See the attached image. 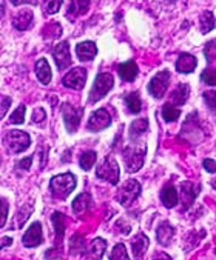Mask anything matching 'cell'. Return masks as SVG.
<instances>
[{"label": "cell", "instance_id": "1", "mask_svg": "<svg viewBox=\"0 0 216 260\" xmlns=\"http://www.w3.org/2000/svg\"><path fill=\"white\" fill-rule=\"evenodd\" d=\"M51 192L54 199H59V200H65L76 188V176L71 173H65L61 176H56L51 179L49 183Z\"/></svg>", "mask_w": 216, "mask_h": 260}, {"label": "cell", "instance_id": "2", "mask_svg": "<svg viewBox=\"0 0 216 260\" xmlns=\"http://www.w3.org/2000/svg\"><path fill=\"white\" fill-rule=\"evenodd\" d=\"M145 146L142 145H128L124 149V164L128 173H136L142 168L144 165V157H145Z\"/></svg>", "mask_w": 216, "mask_h": 260}, {"label": "cell", "instance_id": "3", "mask_svg": "<svg viewBox=\"0 0 216 260\" xmlns=\"http://www.w3.org/2000/svg\"><path fill=\"white\" fill-rule=\"evenodd\" d=\"M113 85H115V79H113L112 74L100 73L96 77V82H94L93 89L90 92V102L94 103V102H99L100 99H103L105 94L113 88Z\"/></svg>", "mask_w": 216, "mask_h": 260}, {"label": "cell", "instance_id": "4", "mask_svg": "<svg viewBox=\"0 0 216 260\" xmlns=\"http://www.w3.org/2000/svg\"><path fill=\"white\" fill-rule=\"evenodd\" d=\"M96 176L105 182H110L112 185H116L119 182V165L113 157H106L99 168L96 170Z\"/></svg>", "mask_w": 216, "mask_h": 260}, {"label": "cell", "instance_id": "5", "mask_svg": "<svg viewBox=\"0 0 216 260\" xmlns=\"http://www.w3.org/2000/svg\"><path fill=\"white\" fill-rule=\"evenodd\" d=\"M5 143H7V146H8V149L11 152L17 154V152L25 151L30 146L31 140H30V136L26 133L19 131V129H13L5 136Z\"/></svg>", "mask_w": 216, "mask_h": 260}, {"label": "cell", "instance_id": "6", "mask_svg": "<svg viewBox=\"0 0 216 260\" xmlns=\"http://www.w3.org/2000/svg\"><path fill=\"white\" fill-rule=\"evenodd\" d=\"M141 192V185L138 180H127L118 191V202L124 206L131 205Z\"/></svg>", "mask_w": 216, "mask_h": 260}, {"label": "cell", "instance_id": "7", "mask_svg": "<svg viewBox=\"0 0 216 260\" xmlns=\"http://www.w3.org/2000/svg\"><path fill=\"white\" fill-rule=\"evenodd\" d=\"M169 83H170V73L169 71H160L157 73L148 83V92L156 97V99H160L162 95L166 94L167 88H169Z\"/></svg>", "mask_w": 216, "mask_h": 260}, {"label": "cell", "instance_id": "8", "mask_svg": "<svg viewBox=\"0 0 216 260\" xmlns=\"http://www.w3.org/2000/svg\"><path fill=\"white\" fill-rule=\"evenodd\" d=\"M82 116H84V108H77V107L68 105V103H65L62 107V117L70 133H74L79 128Z\"/></svg>", "mask_w": 216, "mask_h": 260}, {"label": "cell", "instance_id": "9", "mask_svg": "<svg viewBox=\"0 0 216 260\" xmlns=\"http://www.w3.org/2000/svg\"><path fill=\"white\" fill-rule=\"evenodd\" d=\"M110 125H112V116L108 114L106 110L100 108V110H97L96 113H93L90 116L87 128L90 131H102V129L108 128Z\"/></svg>", "mask_w": 216, "mask_h": 260}, {"label": "cell", "instance_id": "10", "mask_svg": "<svg viewBox=\"0 0 216 260\" xmlns=\"http://www.w3.org/2000/svg\"><path fill=\"white\" fill-rule=\"evenodd\" d=\"M85 82H87V71L84 68H74L70 73H67L65 77L62 79L64 86L71 89H82L85 86Z\"/></svg>", "mask_w": 216, "mask_h": 260}, {"label": "cell", "instance_id": "11", "mask_svg": "<svg viewBox=\"0 0 216 260\" xmlns=\"http://www.w3.org/2000/svg\"><path fill=\"white\" fill-rule=\"evenodd\" d=\"M52 57L56 60V65L59 70H67L71 65V56H70V46L68 42H61L59 45L54 46Z\"/></svg>", "mask_w": 216, "mask_h": 260}, {"label": "cell", "instance_id": "12", "mask_svg": "<svg viewBox=\"0 0 216 260\" xmlns=\"http://www.w3.org/2000/svg\"><path fill=\"white\" fill-rule=\"evenodd\" d=\"M43 240V236H42V225L39 222H34L28 230L26 233L23 234V245L26 248H34V246H39Z\"/></svg>", "mask_w": 216, "mask_h": 260}, {"label": "cell", "instance_id": "13", "mask_svg": "<svg viewBox=\"0 0 216 260\" xmlns=\"http://www.w3.org/2000/svg\"><path fill=\"white\" fill-rule=\"evenodd\" d=\"M76 54L82 62H90L96 57L97 54V48L96 43L93 42H82L76 46Z\"/></svg>", "mask_w": 216, "mask_h": 260}, {"label": "cell", "instance_id": "14", "mask_svg": "<svg viewBox=\"0 0 216 260\" xmlns=\"http://www.w3.org/2000/svg\"><path fill=\"white\" fill-rule=\"evenodd\" d=\"M173 236H175V228H173L169 222H162V223L157 226L156 239H157V242H159L162 246L170 245L172 240H173Z\"/></svg>", "mask_w": 216, "mask_h": 260}, {"label": "cell", "instance_id": "15", "mask_svg": "<svg viewBox=\"0 0 216 260\" xmlns=\"http://www.w3.org/2000/svg\"><path fill=\"white\" fill-rule=\"evenodd\" d=\"M148 248V239L145 234H138L133 242H131V249H133V255L136 260H145V252Z\"/></svg>", "mask_w": 216, "mask_h": 260}, {"label": "cell", "instance_id": "16", "mask_svg": "<svg viewBox=\"0 0 216 260\" xmlns=\"http://www.w3.org/2000/svg\"><path fill=\"white\" fill-rule=\"evenodd\" d=\"M33 20H34V16L30 10H22L20 13H17L13 19V25L16 29L19 31H25L28 29L31 25H33Z\"/></svg>", "mask_w": 216, "mask_h": 260}, {"label": "cell", "instance_id": "17", "mask_svg": "<svg viewBox=\"0 0 216 260\" xmlns=\"http://www.w3.org/2000/svg\"><path fill=\"white\" fill-rule=\"evenodd\" d=\"M138 71H139L138 70V65L133 60L125 62V63H122V65L118 67V73H119V76H121V79L124 82H133L136 79V76H138Z\"/></svg>", "mask_w": 216, "mask_h": 260}, {"label": "cell", "instance_id": "18", "mask_svg": "<svg viewBox=\"0 0 216 260\" xmlns=\"http://www.w3.org/2000/svg\"><path fill=\"white\" fill-rule=\"evenodd\" d=\"M196 57H193L192 54H187V53H184V54H181L179 56V59L176 60V70L179 71V73H184V74H188V73H192L195 68H196Z\"/></svg>", "mask_w": 216, "mask_h": 260}, {"label": "cell", "instance_id": "19", "mask_svg": "<svg viewBox=\"0 0 216 260\" xmlns=\"http://www.w3.org/2000/svg\"><path fill=\"white\" fill-rule=\"evenodd\" d=\"M36 76L39 79L40 83L48 85L51 82V68L48 65V62L45 59H39L36 63Z\"/></svg>", "mask_w": 216, "mask_h": 260}, {"label": "cell", "instance_id": "20", "mask_svg": "<svg viewBox=\"0 0 216 260\" xmlns=\"http://www.w3.org/2000/svg\"><path fill=\"white\" fill-rule=\"evenodd\" d=\"M181 192H182V200H184V208L192 206V203L195 202L196 196H198V188H195L193 183L190 182H184L181 185Z\"/></svg>", "mask_w": 216, "mask_h": 260}, {"label": "cell", "instance_id": "21", "mask_svg": "<svg viewBox=\"0 0 216 260\" xmlns=\"http://www.w3.org/2000/svg\"><path fill=\"white\" fill-rule=\"evenodd\" d=\"M160 200H162V203H164L167 208L176 206L178 205V200H179L176 189L172 185H167L164 189H162V192H160Z\"/></svg>", "mask_w": 216, "mask_h": 260}, {"label": "cell", "instance_id": "22", "mask_svg": "<svg viewBox=\"0 0 216 260\" xmlns=\"http://www.w3.org/2000/svg\"><path fill=\"white\" fill-rule=\"evenodd\" d=\"M90 7V0H71L67 16L68 17H77L80 14H84Z\"/></svg>", "mask_w": 216, "mask_h": 260}, {"label": "cell", "instance_id": "23", "mask_svg": "<svg viewBox=\"0 0 216 260\" xmlns=\"http://www.w3.org/2000/svg\"><path fill=\"white\" fill-rule=\"evenodd\" d=\"M91 205V196L88 192H84V194H79L74 200H73V211L76 214H80V213H85Z\"/></svg>", "mask_w": 216, "mask_h": 260}, {"label": "cell", "instance_id": "24", "mask_svg": "<svg viewBox=\"0 0 216 260\" xmlns=\"http://www.w3.org/2000/svg\"><path fill=\"white\" fill-rule=\"evenodd\" d=\"M188 94H190L188 85L181 83V85H178L176 89L173 91V94H172V102L175 103V105H179V107H181V105H184V103L187 102Z\"/></svg>", "mask_w": 216, "mask_h": 260}, {"label": "cell", "instance_id": "25", "mask_svg": "<svg viewBox=\"0 0 216 260\" xmlns=\"http://www.w3.org/2000/svg\"><path fill=\"white\" fill-rule=\"evenodd\" d=\"M124 102H125V107H127V110H128L130 113H133V114L141 113V110H142V103H141V97H139L138 92L127 94L125 99H124Z\"/></svg>", "mask_w": 216, "mask_h": 260}, {"label": "cell", "instance_id": "26", "mask_svg": "<svg viewBox=\"0 0 216 260\" xmlns=\"http://www.w3.org/2000/svg\"><path fill=\"white\" fill-rule=\"evenodd\" d=\"M52 225H54V230H56V243L61 245L62 243V239H64V231H65V219H64V214L54 213L52 214Z\"/></svg>", "mask_w": 216, "mask_h": 260}, {"label": "cell", "instance_id": "27", "mask_svg": "<svg viewBox=\"0 0 216 260\" xmlns=\"http://www.w3.org/2000/svg\"><path fill=\"white\" fill-rule=\"evenodd\" d=\"M105 249H106V242L103 239H94L90 245V252L93 254V258L96 260H100L105 254Z\"/></svg>", "mask_w": 216, "mask_h": 260}, {"label": "cell", "instance_id": "28", "mask_svg": "<svg viewBox=\"0 0 216 260\" xmlns=\"http://www.w3.org/2000/svg\"><path fill=\"white\" fill-rule=\"evenodd\" d=\"M199 23H201V31L204 32V34H207V32H210L213 28H214V16H213V13L211 11H205V13H202V16H201V19H199Z\"/></svg>", "mask_w": 216, "mask_h": 260}, {"label": "cell", "instance_id": "29", "mask_svg": "<svg viewBox=\"0 0 216 260\" xmlns=\"http://www.w3.org/2000/svg\"><path fill=\"white\" fill-rule=\"evenodd\" d=\"M31 213H33V205L31 203H28V205H23L20 210H19V213H17V216H16V228H22L23 226V223L28 220V217L31 216Z\"/></svg>", "mask_w": 216, "mask_h": 260}, {"label": "cell", "instance_id": "30", "mask_svg": "<svg viewBox=\"0 0 216 260\" xmlns=\"http://www.w3.org/2000/svg\"><path fill=\"white\" fill-rule=\"evenodd\" d=\"M147 129H148V120L147 119H138L130 125V136L138 137V136L144 134Z\"/></svg>", "mask_w": 216, "mask_h": 260}, {"label": "cell", "instance_id": "31", "mask_svg": "<svg viewBox=\"0 0 216 260\" xmlns=\"http://www.w3.org/2000/svg\"><path fill=\"white\" fill-rule=\"evenodd\" d=\"M96 159H97V154L94 151H87L82 154V157H80V168L85 170V171H90L93 168V165L96 164Z\"/></svg>", "mask_w": 216, "mask_h": 260}, {"label": "cell", "instance_id": "32", "mask_svg": "<svg viewBox=\"0 0 216 260\" xmlns=\"http://www.w3.org/2000/svg\"><path fill=\"white\" fill-rule=\"evenodd\" d=\"M179 116H181V111L175 108L173 105H170V103H167V105H164V108H162V117H164L166 122H175L176 119H179Z\"/></svg>", "mask_w": 216, "mask_h": 260}, {"label": "cell", "instance_id": "33", "mask_svg": "<svg viewBox=\"0 0 216 260\" xmlns=\"http://www.w3.org/2000/svg\"><path fill=\"white\" fill-rule=\"evenodd\" d=\"M64 4V0H43L42 8L45 14H56Z\"/></svg>", "mask_w": 216, "mask_h": 260}, {"label": "cell", "instance_id": "34", "mask_svg": "<svg viewBox=\"0 0 216 260\" xmlns=\"http://www.w3.org/2000/svg\"><path fill=\"white\" fill-rule=\"evenodd\" d=\"M110 260H130L128 254H127V249H125V245L124 243H118L115 245L112 254H110Z\"/></svg>", "mask_w": 216, "mask_h": 260}, {"label": "cell", "instance_id": "35", "mask_svg": "<svg viewBox=\"0 0 216 260\" xmlns=\"http://www.w3.org/2000/svg\"><path fill=\"white\" fill-rule=\"evenodd\" d=\"M204 100L207 103L208 110L216 116V91H207V92H204Z\"/></svg>", "mask_w": 216, "mask_h": 260}, {"label": "cell", "instance_id": "36", "mask_svg": "<svg viewBox=\"0 0 216 260\" xmlns=\"http://www.w3.org/2000/svg\"><path fill=\"white\" fill-rule=\"evenodd\" d=\"M25 111L26 108L23 105H20L11 116H10V122L14 123V125H19V123H23V119H25Z\"/></svg>", "mask_w": 216, "mask_h": 260}, {"label": "cell", "instance_id": "37", "mask_svg": "<svg viewBox=\"0 0 216 260\" xmlns=\"http://www.w3.org/2000/svg\"><path fill=\"white\" fill-rule=\"evenodd\" d=\"M201 80H202L204 83H207V85L214 86V85H216V70H211V68L205 70V71L201 74Z\"/></svg>", "mask_w": 216, "mask_h": 260}, {"label": "cell", "instance_id": "38", "mask_svg": "<svg viewBox=\"0 0 216 260\" xmlns=\"http://www.w3.org/2000/svg\"><path fill=\"white\" fill-rule=\"evenodd\" d=\"M7 219H8V202L7 199H2V220H0V226H5L7 223Z\"/></svg>", "mask_w": 216, "mask_h": 260}, {"label": "cell", "instance_id": "39", "mask_svg": "<svg viewBox=\"0 0 216 260\" xmlns=\"http://www.w3.org/2000/svg\"><path fill=\"white\" fill-rule=\"evenodd\" d=\"M45 117H46V114H45V110L43 108H36L34 110V113H33V122L40 123V122H43Z\"/></svg>", "mask_w": 216, "mask_h": 260}, {"label": "cell", "instance_id": "40", "mask_svg": "<svg viewBox=\"0 0 216 260\" xmlns=\"http://www.w3.org/2000/svg\"><path fill=\"white\" fill-rule=\"evenodd\" d=\"M204 168L207 173H216V162L211 159H205L204 160Z\"/></svg>", "mask_w": 216, "mask_h": 260}, {"label": "cell", "instance_id": "41", "mask_svg": "<svg viewBox=\"0 0 216 260\" xmlns=\"http://www.w3.org/2000/svg\"><path fill=\"white\" fill-rule=\"evenodd\" d=\"M31 164H33V157L30 155V157H25L23 160L17 162V167L19 168H23V170H30L31 168Z\"/></svg>", "mask_w": 216, "mask_h": 260}, {"label": "cell", "instance_id": "42", "mask_svg": "<svg viewBox=\"0 0 216 260\" xmlns=\"http://www.w3.org/2000/svg\"><path fill=\"white\" fill-rule=\"evenodd\" d=\"M10 105H11V99L7 97V95H2V117H5L7 110H8Z\"/></svg>", "mask_w": 216, "mask_h": 260}, {"label": "cell", "instance_id": "43", "mask_svg": "<svg viewBox=\"0 0 216 260\" xmlns=\"http://www.w3.org/2000/svg\"><path fill=\"white\" fill-rule=\"evenodd\" d=\"M11 4L14 7H19V5H25V4H30V5H36L37 0H11Z\"/></svg>", "mask_w": 216, "mask_h": 260}, {"label": "cell", "instance_id": "44", "mask_svg": "<svg viewBox=\"0 0 216 260\" xmlns=\"http://www.w3.org/2000/svg\"><path fill=\"white\" fill-rule=\"evenodd\" d=\"M153 260H172V258H170V255L166 254V252H156L154 257H153Z\"/></svg>", "mask_w": 216, "mask_h": 260}, {"label": "cell", "instance_id": "45", "mask_svg": "<svg viewBox=\"0 0 216 260\" xmlns=\"http://www.w3.org/2000/svg\"><path fill=\"white\" fill-rule=\"evenodd\" d=\"M11 242H13V239H8V237H4V239H2V248H5V246H8V245H11Z\"/></svg>", "mask_w": 216, "mask_h": 260}, {"label": "cell", "instance_id": "46", "mask_svg": "<svg viewBox=\"0 0 216 260\" xmlns=\"http://www.w3.org/2000/svg\"><path fill=\"white\" fill-rule=\"evenodd\" d=\"M211 186H213V188L216 189V179H213V182H211Z\"/></svg>", "mask_w": 216, "mask_h": 260}, {"label": "cell", "instance_id": "47", "mask_svg": "<svg viewBox=\"0 0 216 260\" xmlns=\"http://www.w3.org/2000/svg\"><path fill=\"white\" fill-rule=\"evenodd\" d=\"M91 260H96V258H91Z\"/></svg>", "mask_w": 216, "mask_h": 260}]
</instances>
